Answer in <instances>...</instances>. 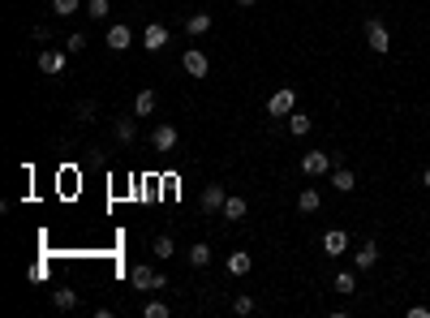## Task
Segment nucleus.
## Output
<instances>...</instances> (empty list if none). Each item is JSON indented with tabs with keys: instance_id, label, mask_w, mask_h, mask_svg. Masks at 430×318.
Masks as SVG:
<instances>
[{
	"instance_id": "1",
	"label": "nucleus",
	"mask_w": 430,
	"mask_h": 318,
	"mask_svg": "<svg viewBox=\"0 0 430 318\" xmlns=\"http://www.w3.org/2000/svg\"><path fill=\"white\" fill-rule=\"evenodd\" d=\"M366 43H370L374 56H387L392 52V31H387L383 17H366Z\"/></svg>"
},
{
	"instance_id": "26",
	"label": "nucleus",
	"mask_w": 430,
	"mask_h": 318,
	"mask_svg": "<svg viewBox=\"0 0 430 318\" xmlns=\"http://www.w3.org/2000/svg\"><path fill=\"white\" fill-rule=\"evenodd\" d=\"M65 52H69V56H78V52H86V35H82V31H73V35L65 39Z\"/></svg>"
},
{
	"instance_id": "25",
	"label": "nucleus",
	"mask_w": 430,
	"mask_h": 318,
	"mask_svg": "<svg viewBox=\"0 0 430 318\" xmlns=\"http://www.w3.org/2000/svg\"><path fill=\"white\" fill-rule=\"evenodd\" d=\"M78 9H82V0H52V13L56 17H73Z\"/></svg>"
},
{
	"instance_id": "31",
	"label": "nucleus",
	"mask_w": 430,
	"mask_h": 318,
	"mask_svg": "<svg viewBox=\"0 0 430 318\" xmlns=\"http://www.w3.org/2000/svg\"><path fill=\"white\" fill-rule=\"evenodd\" d=\"M31 35H35V43H47V39H52V31H47V26H35Z\"/></svg>"
},
{
	"instance_id": "4",
	"label": "nucleus",
	"mask_w": 430,
	"mask_h": 318,
	"mask_svg": "<svg viewBox=\"0 0 430 318\" xmlns=\"http://www.w3.org/2000/svg\"><path fill=\"white\" fill-rule=\"evenodd\" d=\"M181 65H185V73L194 82H202L211 73V61H207V52H202V47H185V56H181Z\"/></svg>"
},
{
	"instance_id": "19",
	"label": "nucleus",
	"mask_w": 430,
	"mask_h": 318,
	"mask_svg": "<svg viewBox=\"0 0 430 318\" xmlns=\"http://www.w3.org/2000/svg\"><path fill=\"white\" fill-rule=\"evenodd\" d=\"M310 129H314V120H310L306 112H293V116H289V134H293V138H306Z\"/></svg>"
},
{
	"instance_id": "17",
	"label": "nucleus",
	"mask_w": 430,
	"mask_h": 318,
	"mask_svg": "<svg viewBox=\"0 0 430 318\" xmlns=\"http://www.w3.org/2000/svg\"><path fill=\"white\" fill-rule=\"evenodd\" d=\"M332 185H336L340 193H353V189H358V177H353L348 168L340 164V168H332Z\"/></svg>"
},
{
	"instance_id": "22",
	"label": "nucleus",
	"mask_w": 430,
	"mask_h": 318,
	"mask_svg": "<svg viewBox=\"0 0 430 318\" xmlns=\"http://www.w3.org/2000/svg\"><path fill=\"white\" fill-rule=\"evenodd\" d=\"M52 305L56 310H78V292H73V288H56L52 292Z\"/></svg>"
},
{
	"instance_id": "15",
	"label": "nucleus",
	"mask_w": 430,
	"mask_h": 318,
	"mask_svg": "<svg viewBox=\"0 0 430 318\" xmlns=\"http://www.w3.org/2000/svg\"><path fill=\"white\" fill-rule=\"evenodd\" d=\"M318 207H323V193H318L314 185H306V189L297 193V211H301V215H314Z\"/></svg>"
},
{
	"instance_id": "33",
	"label": "nucleus",
	"mask_w": 430,
	"mask_h": 318,
	"mask_svg": "<svg viewBox=\"0 0 430 318\" xmlns=\"http://www.w3.org/2000/svg\"><path fill=\"white\" fill-rule=\"evenodd\" d=\"M237 5H245V9H249V5H259V0H237Z\"/></svg>"
},
{
	"instance_id": "10",
	"label": "nucleus",
	"mask_w": 430,
	"mask_h": 318,
	"mask_svg": "<svg viewBox=\"0 0 430 318\" xmlns=\"http://www.w3.org/2000/svg\"><path fill=\"white\" fill-rule=\"evenodd\" d=\"M142 47H146V52H164V47H168V26L151 22V26L142 31Z\"/></svg>"
},
{
	"instance_id": "28",
	"label": "nucleus",
	"mask_w": 430,
	"mask_h": 318,
	"mask_svg": "<svg viewBox=\"0 0 430 318\" xmlns=\"http://www.w3.org/2000/svg\"><path fill=\"white\" fill-rule=\"evenodd\" d=\"M73 116H78V120H95V116H99V104H95V100H82L78 108H73Z\"/></svg>"
},
{
	"instance_id": "13",
	"label": "nucleus",
	"mask_w": 430,
	"mask_h": 318,
	"mask_svg": "<svg viewBox=\"0 0 430 318\" xmlns=\"http://www.w3.org/2000/svg\"><path fill=\"white\" fill-rule=\"evenodd\" d=\"M220 215L237 224V219H245V215H249V202L241 198V193H229V198H224V211H220Z\"/></svg>"
},
{
	"instance_id": "3",
	"label": "nucleus",
	"mask_w": 430,
	"mask_h": 318,
	"mask_svg": "<svg viewBox=\"0 0 430 318\" xmlns=\"http://www.w3.org/2000/svg\"><path fill=\"white\" fill-rule=\"evenodd\" d=\"M39 69L47 73V78H61V73L69 69V52H65V47H43V52H39Z\"/></svg>"
},
{
	"instance_id": "7",
	"label": "nucleus",
	"mask_w": 430,
	"mask_h": 318,
	"mask_svg": "<svg viewBox=\"0 0 430 318\" xmlns=\"http://www.w3.org/2000/svg\"><path fill=\"white\" fill-rule=\"evenodd\" d=\"M224 198H229V189H224V185H207V189H202V198H198L202 215H220V211H224Z\"/></svg>"
},
{
	"instance_id": "29",
	"label": "nucleus",
	"mask_w": 430,
	"mask_h": 318,
	"mask_svg": "<svg viewBox=\"0 0 430 318\" xmlns=\"http://www.w3.org/2000/svg\"><path fill=\"white\" fill-rule=\"evenodd\" d=\"M142 314H146V318H168L172 310H168V301H146V305H142Z\"/></svg>"
},
{
	"instance_id": "30",
	"label": "nucleus",
	"mask_w": 430,
	"mask_h": 318,
	"mask_svg": "<svg viewBox=\"0 0 430 318\" xmlns=\"http://www.w3.org/2000/svg\"><path fill=\"white\" fill-rule=\"evenodd\" d=\"M233 314H254V297H245V292H241V297H233Z\"/></svg>"
},
{
	"instance_id": "32",
	"label": "nucleus",
	"mask_w": 430,
	"mask_h": 318,
	"mask_svg": "<svg viewBox=\"0 0 430 318\" xmlns=\"http://www.w3.org/2000/svg\"><path fill=\"white\" fill-rule=\"evenodd\" d=\"M422 185H426V189H430V168H426V173H422Z\"/></svg>"
},
{
	"instance_id": "27",
	"label": "nucleus",
	"mask_w": 430,
	"mask_h": 318,
	"mask_svg": "<svg viewBox=\"0 0 430 318\" xmlns=\"http://www.w3.org/2000/svg\"><path fill=\"white\" fill-rule=\"evenodd\" d=\"M86 13L99 22V17H108L112 13V0H86Z\"/></svg>"
},
{
	"instance_id": "18",
	"label": "nucleus",
	"mask_w": 430,
	"mask_h": 318,
	"mask_svg": "<svg viewBox=\"0 0 430 318\" xmlns=\"http://www.w3.org/2000/svg\"><path fill=\"white\" fill-rule=\"evenodd\" d=\"M155 108H160V95L155 90H142L138 100H134V116H151Z\"/></svg>"
},
{
	"instance_id": "5",
	"label": "nucleus",
	"mask_w": 430,
	"mask_h": 318,
	"mask_svg": "<svg viewBox=\"0 0 430 318\" xmlns=\"http://www.w3.org/2000/svg\"><path fill=\"white\" fill-rule=\"evenodd\" d=\"M293 112H297V95H293L289 86H280V90L267 100V116H293Z\"/></svg>"
},
{
	"instance_id": "2",
	"label": "nucleus",
	"mask_w": 430,
	"mask_h": 318,
	"mask_svg": "<svg viewBox=\"0 0 430 318\" xmlns=\"http://www.w3.org/2000/svg\"><path fill=\"white\" fill-rule=\"evenodd\" d=\"M332 168H336L332 151H306V155H301V173H306V177H327Z\"/></svg>"
},
{
	"instance_id": "23",
	"label": "nucleus",
	"mask_w": 430,
	"mask_h": 318,
	"mask_svg": "<svg viewBox=\"0 0 430 318\" xmlns=\"http://www.w3.org/2000/svg\"><path fill=\"white\" fill-rule=\"evenodd\" d=\"M336 292H340V297H353V292H358V276H353V271H336Z\"/></svg>"
},
{
	"instance_id": "14",
	"label": "nucleus",
	"mask_w": 430,
	"mask_h": 318,
	"mask_svg": "<svg viewBox=\"0 0 430 318\" xmlns=\"http://www.w3.org/2000/svg\"><path fill=\"white\" fill-rule=\"evenodd\" d=\"M112 138H116V142H134V138H138V120H134V116H116V120H112Z\"/></svg>"
},
{
	"instance_id": "16",
	"label": "nucleus",
	"mask_w": 430,
	"mask_h": 318,
	"mask_svg": "<svg viewBox=\"0 0 430 318\" xmlns=\"http://www.w3.org/2000/svg\"><path fill=\"white\" fill-rule=\"evenodd\" d=\"M374 262H378V246H374V241L358 246V254H353V267H358V271H370Z\"/></svg>"
},
{
	"instance_id": "24",
	"label": "nucleus",
	"mask_w": 430,
	"mask_h": 318,
	"mask_svg": "<svg viewBox=\"0 0 430 318\" xmlns=\"http://www.w3.org/2000/svg\"><path fill=\"white\" fill-rule=\"evenodd\" d=\"M151 254H155V258H164V262H168V258L176 254V246H172V237H155V241H151Z\"/></svg>"
},
{
	"instance_id": "20",
	"label": "nucleus",
	"mask_w": 430,
	"mask_h": 318,
	"mask_svg": "<svg viewBox=\"0 0 430 318\" xmlns=\"http://www.w3.org/2000/svg\"><path fill=\"white\" fill-rule=\"evenodd\" d=\"M185 31H190L194 39L207 35V31H211V13H190V17H185Z\"/></svg>"
},
{
	"instance_id": "21",
	"label": "nucleus",
	"mask_w": 430,
	"mask_h": 318,
	"mask_svg": "<svg viewBox=\"0 0 430 318\" xmlns=\"http://www.w3.org/2000/svg\"><path fill=\"white\" fill-rule=\"evenodd\" d=\"M207 262H211V246H202V241H194V246H190V267H194V271H202Z\"/></svg>"
},
{
	"instance_id": "9",
	"label": "nucleus",
	"mask_w": 430,
	"mask_h": 318,
	"mask_svg": "<svg viewBox=\"0 0 430 318\" xmlns=\"http://www.w3.org/2000/svg\"><path fill=\"white\" fill-rule=\"evenodd\" d=\"M176 142H181V129L168 125V120H164V125H155V134H151V146H155V151H172Z\"/></svg>"
},
{
	"instance_id": "11",
	"label": "nucleus",
	"mask_w": 430,
	"mask_h": 318,
	"mask_svg": "<svg viewBox=\"0 0 430 318\" xmlns=\"http://www.w3.org/2000/svg\"><path fill=\"white\" fill-rule=\"evenodd\" d=\"M344 250H348V232H344V228H327V232H323V254L340 258Z\"/></svg>"
},
{
	"instance_id": "6",
	"label": "nucleus",
	"mask_w": 430,
	"mask_h": 318,
	"mask_svg": "<svg viewBox=\"0 0 430 318\" xmlns=\"http://www.w3.org/2000/svg\"><path fill=\"white\" fill-rule=\"evenodd\" d=\"M155 284H160V271H155V267L138 262L134 271H130V288H134V292H155Z\"/></svg>"
},
{
	"instance_id": "8",
	"label": "nucleus",
	"mask_w": 430,
	"mask_h": 318,
	"mask_svg": "<svg viewBox=\"0 0 430 318\" xmlns=\"http://www.w3.org/2000/svg\"><path fill=\"white\" fill-rule=\"evenodd\" d=\"M104 43L112 47V52H125V47L134 43V31L125 26V22H112V26H108V35H104Z\"/></svg>"
},
{
	"instance_id": "12",
	"label": "nucleus",
	"mask_w": 430,
	"mask_h": 318,
	"mask_svg": "<svg viewBox=\"0 0 430 318\" xmlns=\"http://www.w3.org/2000/svg\"><path fill=\"white\" fill-rule=\"evenodd\" d=\"M224 267H229V276H237V280H241V276L254 271V258H249L245 250H233L229 258H224Z\"/></svg>"
}]
</instances>
